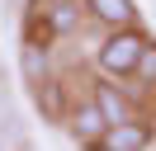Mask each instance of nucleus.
<instances>
[{
    "instance_id": "obj_1",
    "label": "nucleus",
    "mask_w": 156,
    "mask_h": 151,
    "mask_svg": "<svg viewBox=\"0 0 156 151\" xmlns=\"http://www.w3.org/2000/svg\"><path fill=\"white\" fill-rule=\"evenodd\" d=\"M151 43V33H147L142 24L137 28H109V38L95 47V66L99 76H109V80H133L137 61H142V47Z\"/></svg>"
},
{
    "instance_id": "obj_2",
    "label": "nucleus",
    "mask_w": 156,
    "mask_h": 151,
    "mask_svg": "<svg viewBox=\"0 0 156 151\" xmlns=\"http://www.w3.org/2000/svg\"><path fill=\"white\" fill-rule=\"evenodd\" d=\"M90 99H95V109L104 113V123L114 128V123H133L137 118V99L128 90H118V80H109V76H99L95 85H90Z\"/></svg>"
},
{
    "instance_id": "obj_3",
    "label": "nucleus",
    "mask_w": 156,
    "mask_h": 151,
    "mask_svg": "<svg viewBox=\"0 0 156 151\" xmlns=\"http://www.w3.org/2000/svg\"><path fill=\"white\" fill-rule=\"evenodd\" d=\"M66 132H71V142H80L85 151H95V142L109 132V123H104V113L95 109V99H80V104H71L66 109Z\"/></svg>"
},
{
    "instance_id": "obj_4",
    "label": "nucleus",
    "mask_w": 156,
    "mask_h": 151,
    "mask_svg": "<svg viewBox=\"0 0 156 151\" xmlns=\"http://www.w3.org/2000/svg\"><path fill=\"white\" fill-rule=\"evenodd\" d=\"M151 123L133 118V123H114V128L104 132V137L95 142V151H151Z\"/></svg>"
},
{
    "instance_id": "obj_5",
    "label": "nucleus",
    "mask_w": 156,
    "mask_h": 151,
    "mask_svg": "<svg viewBox=\"0 0 156 151\" xmlns=\"http://www.w3.org/2000/svg\"><path fill=\"white\" fill-rule=\"evenodd\" d=\"M85 14L104 28H137L142 24V9L137 0H85Z\"/></svg>"
},
{
    "instance_id": "obj_6",
    "label": "nucleus",
    "mask_w": 156,
    "mask_h": 151,
    "mask_svg": "<svg viewBox=\"0 0 156 151\" xmlns=\"http://www.w3.org/2000/svg\"><path fill=\"white\" fill-rule=\"evenodd\" d=\"M33 99H38L43 118H66V109H71V104L62 99V85H57V76H48V80H38V85H33Z\"/></svg>"
},
{
    "instance_id": "obj_7",
    "label": "nucleus",
    "mask_w": 156,
    "mask_h": 151,
    "mask_svg": "<svg viewBox=\"0 0 156 151\" xmlns=\"http://www.w3.org/2000/svg\"><path fill=\"white\" fill-rule=\"evenodd\" d=\"M19 66H24V76H29L33 85L38 80H48V43H33V38H24V52H19Z\"/></svg>"
},
{
    "instance_id": "obj_8",
    "label": "nucleus",
    "mask_w": 156,
    "mask_h": 151,
    "mask_svg": "<svg viewBox=\"0 0 156 151\" xmlns=\"http://www.w3.org/2000/svg\"><path fill=\"white\" fill-rule=\"evenodd\" d=\"M133 80H137V85H156V38H151V43L142 47V61H137Z\"/></svg>"
},
{
    "instance_id": "obj_9",
    "label": "nucleus",
    "mask_w": 156,
    "mask_h": 151,
    "mask_svg": "<svg viewBox=\"0 0 156 151\" xmlns=\"http://www.w3.org/2000/svg\"><path fill=\"white\" fill-rule=\"evenodd\" d=\"M19 146H24V132H19V123L5 113V118H0V151H19Z\"/></svg>"
},
{
    "instance_id": "obj_10",
    "label": "nucleus",
    "mask_w": 156,
    "mask_h": 151,
    "mask_svg": "<svg viewBox=\"0 0 156 151\" xmlns=\"http://www.w3.org/2000/svg\"><path fill=\"white\" fill-rule=\"evenodd\" d=\"M10 113V90H5V80H0V118Z\"/></svg>"
},
{
    "instance_id": "obj_11",
    "label": "nucleus",
    "mask_w": 156,
    "mask_h": 151,
    "mask_svg": "<svg viewBox=\"0 0 156 151\" xmlns=\"http://www.w3.org/2000/svg\"><path fill=\"white\" fill-rule=\"evenodd\" d=\"M19 151H33V146H19Z\"/></svg>"
}]
</instances>
